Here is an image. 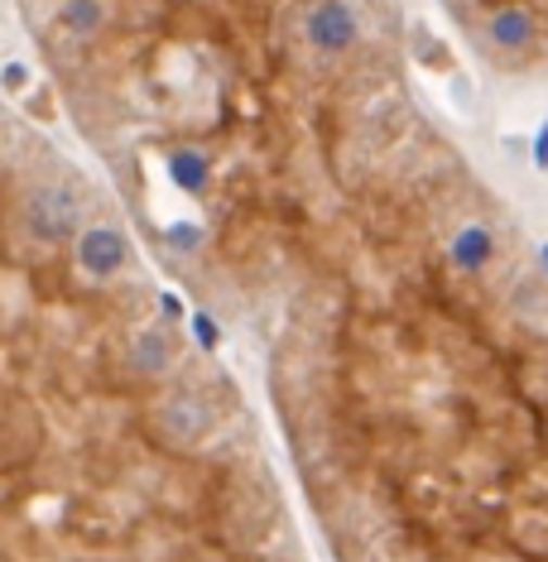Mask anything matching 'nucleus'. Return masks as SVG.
<instances>
[{
    "instance_id": "1a4fd4ad",
    "label": "nucleus",
    "mask_w": 548,
    "mask_h": 562,
    "mask_svg": "<svg viewBox=\"0 0 548 562\" xmlns=\"http://www.w3.org/2000/svg\"><path fill=\"white\" fill-rule=\"evenodd\" d=\"M0 87H5V92H25V87H29V67L25 63H5V67H0Z\"/></svg>"
},
{
    "instance_id": "39448f33",
    "label": "nucleus",
    "mask_w": 548,
    "mask_h": 562,
    "mask_svg": "<svg viewBox=\"0 0 548 562\" xmlns=\"http://www.w3.org/2000/svg\"><path fill=\"white\" fill-rule=\"evenodd\" d=\"M59 25L68 29L73 39H92V34L106 25V5L102 0H63Z\"/></svg>"
},
{
    "instance_id": "423d86ee",
    "label": "nucleus",
    "mask_w": 548,
    "mask_h": 562,
    "mask_svg": "<svg viewBox=\"0 0 548 562\" xmlns=\"http://www.w3.org/2000/svg\"><path fill=\"white\" fill-rule=\"evenodd\" d=\"M174 366V346H169V336L164 332H140L136 336V370L140 375H164V370Z\"/></svg>"
},
{
    "instance_id": "20e7f679",
    "label": "nucleus",
    "mask_w": 548,
    "mask_h": 562,
    "mask_svg": "<svg viewBox=\"0 0 548 562\" xmlns=\"http://www.w3.org/2000/svg\"><path fill=\"white\" fill-rule=\"evenodd\" d=\"M150 423H154V433H160V443H169V447H193L197 437L207 433L212 413L203 409V399H197V395H169V399L154 404Z\"/></svg>"
},
{
    "instance_id": "f03ea898",
    "label": "nucleus",
    "mask_w": 548,
    "mask_h": 562,
    "mask_svg": "<svg viewBox=\"0 0 548 562\" xmlns=\"http://www.w3.org/2000/svg\"><path fill=\"white\" fill-rule=\"evenodd\" d=\"M25 221L29 231L39 235V241L59 245V241H77V231H82V202H77L68 188H35L25 202Z\"/></svg>"
},
{
    "instance_id": "7ed1b4c3",
    "label": "nucleus",
    "mask_w": 548,
    "mask_h": 562,
    "mask_svg": "<svg viewBox=\"0 0 548 562\" xmlns=\"http://www.w3.org/2000/svg\"><path fill=\"white\" fill-rule=\"evenodd\" d=\"M73 245H77V265H82L87 279H116L120 269L130 265V241H126V231L111 227V221L82 227Z\"/></svg>"
},
{
    "instance_id": "0eeeda50",
    "label": "nucleus",
    "mask_w": 548,
    "mask_h": 562,
    "mask_svg": "<svg viewBox=\"0 0 548 562\" xmlns=\"http://www.w3.org/2000/svg\"><path fill=\"white\" fill-rule=\"evenodd\" d=\"M169 174H174L178 188H188V193H203V188L212 183V164H207L197 150H178V154H169Z\"/></svg>"
},
{
    "instance_id": "6e6552de",
    "label": "nucleus",
    "mask_w": 548,
    "mask_h": 562,
    "mask_svg": "<svg viewBox=\"0 0 548 562\" xmlns=\"http://www.w3.org/2000/svg\"><path fill=\"white\" fill-rule=\"evenodd\" d=\"M188 332H193V342L203 346V352H217V346H221V332H217V322H212L203 308H193V312H188Z\"/></svg>"
},
{
    "instance_id": "f257e3e1",
    "label": "nucleus",
    "mask_w": 548,
    "mask_h": 562,
    "mask_svg": "<svg viewBox=\"0 0 548 562\" xmlns=\"http://www.w3.org/2000/svg\"><path fill=\"white\" fill-rule=\"evenodd\" d=\"M395 212L356 332L380 447L342 524L361 562H548V241L413 116Z\"/></svg>"
}]
</instances>
